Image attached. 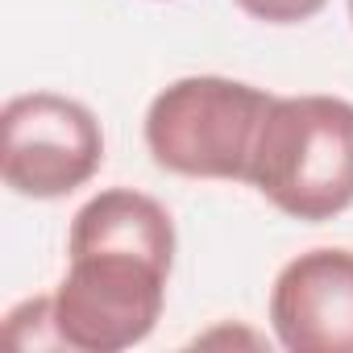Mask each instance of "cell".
Listing matches in <instances>:
<instances>
[{
    "mask_svg": "<svg viewBox=\"0 0 353 353\" xmlns=\"http://www.w3.org/2000/svg\"><path fill=\"white\" fill-rule=\"evenodd\" d=\"M245 183L279 212L324 225L353 208V104L341 96H274Z\"/></svg>",
    "mask_w": 353,
    "mask_h": 353,
    "instance_id": "6da1fadb",
    "label": "cell"
},
{
    "mask_svg": "<svg viewBox=\"0 0 353 353\" xmlns=\"http://www.w3.org/2000/svg\"><path fill=\"white\" fill-rule=\"evenodd\" d=\"M270 104V92L241 79H174L145 108V150L162 170L183 179L245 183L250 154Z\"/></svg>",
    "mask_w": 353,
    "mask_h": 353,
    "instance_id": "7a4b0ae2",
    "label": "cell"
},
{
    "mask_svg": "<svg viewBox=\"0 0 353 353\" xmlns=\"http://www.w3.org/2000/svg\"><path fill=\"white\" fill-rule=\"evenodd\" d=\"M166 258L125 245L67 250V274L54 291V324L75 353H121L141 345L166 307Z\"/></svg>",
    "mask_w": 353,
    "mask_h": 353,
    "instance_id": "3957f363",
    "label": "cell"
},
{
    "mask_svg": "<svg viewBox=\"0 0 353 353\" xmlns=\"http://www.w3.org/2000/svg\"><path fill=\"white\" fill-rule=\"evenodd\" d=\"M5 188L26 200H63L92 183L104 162V129L96 112L59 92L13 96L0 112Z\"/></svg>",
    "mask_w": 353,
    "mask_h": 353,
    "instance_id": "277c9868",
    "label": "cell"
},
{
    "mask_svg": "<svg viewBox=\"0 0 353 353\" xmlns=\"http://www.w3.org/2000/svg\"><path fill=\"white\" fill-rule=\"evenodd\" d=\"M270 328L291 353H353V250L291 258L270 287Z\"/></svg>",
    "mask_w": 353,
    "mask_h": 353,
    "instance_id": "5b68a950",
    "label": "cell"
},
{
    "mask_svg": "<svg viewBox=\"0 0 353 353\" xmlns=\"http://www.w3.org/2000/svg\"><path fill=\"white\" fill-rule=\"evenodd\" d=\"M5 336L17 349H67L54 324V295H34L5 316Z\"/></svg>",
    "mask_w": 353,
    "mask_h": 353,
    "instance_id": "8992f818",
    "label": "cell"
},
{
    "mask_svg": "<svg viewBox=\"0 0 353 353\" xmlns=\"http://www.w3.org/2000/svg\"><path fill=\"white\" fill-rule=\"evenodd\" d=\"M328 0H237V9L266 26H303L324 13Z\"/></svg>",
    "mask_w": 353,
    "mask_h": 353,
    "instance_id": "52a82bcc",
    "label": "cell"
},
{
    "mask_svg": "<svg viewBox=\"0 0 353 353\" xmlns=\"http://www.w3.org/2000/svg\"><path fill=\"white\" fill-rule=\"evenodd\" d=\"M349 21H353V0H349Z\"/></svg>",
    "mask_w": 353,
    "mask_h": 353,
    "instance_id": "ba28073f",
    "label": "cell"
}]
</instances>
